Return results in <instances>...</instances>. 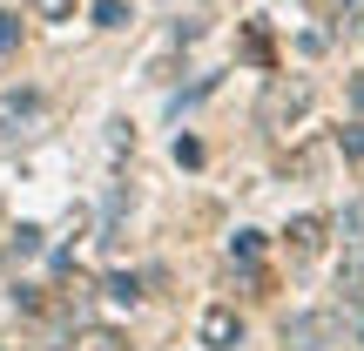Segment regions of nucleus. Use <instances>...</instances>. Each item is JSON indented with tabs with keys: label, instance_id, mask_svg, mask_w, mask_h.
<instances>
[{
	"label": "nucleus",
	"instance_id": "6",
	"mask_svg": "<svg viewBox=\"0 0 364 351\" xmlns=\"http://www.w3.org/2000/svg\"><path fill=\"white\" fill-rule=\"evenodd\" d=\"M257 250H263V236H257V230H236V243H230V257H243V263H257Z\"/></svg>",
	"mask_w": 364,
	"mask_h": 351
},
{
	"label": "nucleus",
	"instance_id": "2",
	"mask_svg": "<svg viewBox=\"0 0 364 351\" xmlns=\"http://www.w3.org/2000/svg\"><path fill=\"white\" fill-rule=\"evenodd\" d=\"M304 102H311V88H304V81H277V88H270V102H263V122H284V115H297Z\"/></svg>",
	"mask_w": 364,
	"mask_h": 351
},
{
	"label": "nucleus",
	"instance_id": "7",
	"mask_svg": "<svg viewBox=\"0 0 364 351\" xmlns=\"http://www.w3.org/2000/svg\"><path fill=\"white\" fill-rule=\"evenodd\" d=\"M21 48V14H0V54Z\"/></svg>",
	"mask_w": 364,
	"mask_h": 351
},
{
	"label": "nucleus",
	"instance_id": "8",
	"mask_svg": "<svg viewBox=\"0 0 364 351\" xmlns=\"http://www.w3.org/2000/svg\"><path fill=\"white\" fill-rule=\"evenodd\" d=\"M75 14V0H34V21H68Z\"/></svg>",
	"mask_w": 364,
	"mask_h": 351
},
{
	"label": "nucleus",
	"instance_id": "11",
	"mask_svg": "<svg viewBox=\"0 0 364 351\" xmlns=\"http://www.w3.org/2000/svg\"><path fill=\"white\" fill-rule=\"evenodd\" d=\"M344 156H364V129H344Z\"/></svg>",
	"mask_w": 364,
	"mask_h": 351
},
{
	"label": "nucleus",
	"instance_id": "4",
	"mask_svg": "<svg viewBox=\"0 0 364 351\" xmlns=\"http://www.w3.org/2000/svg\"><path fill=\"white\" fill-rule=\"evenodd\" d=\"M95 27H129V0H95Z\"/></svg>",
	"mask_w": 364,
	"mask_h": 351
},
{
	"label": "nucleus",
	"instance_id": "5",
	"mask_svg": "<svg viewBox=\"0 0 364 351\" xmlns=\"http://www.w3.org/2000/svg\"><path fill=\"white\" fill-rule=\"evenodd\" d=\"M317 230H324V223H317V216L290 223V236H297V257H311V250H317Z\"/></svg>",
	"mask_w": 364,
	"mask_h": 351
},
{
	"label": "nucleus",
	"instance_id": "3",
	"mask_svg": "<svg viewBox=\"0 0 364 351\" xmlns=\"http://www.w3.org/2000/svg\"><path fill=\"white\" fill-rule=\"evenodd\" d=\"M34 250H41V230H34V223L7 230V257H34Z\"/></svg>",
	"mask_w": 364,
	"mask_h": 351
},
{
	"label": "nucleus",
	"instance_id": "13",
	"mask_svg": "<svg viewBox=\"0 0 364 351\" xmlns=\"http://www.w3.org/2000/svg\"><path fill=\"white\" fill-rule=\"evenodd\" d=\"M358 108H364V81H358Z\"/></svg>",
	"mask_w": 364,
	"mask_h": 351
},
{
	"label": "nucleus",
	"instance_id": "9",
	"mask_svg": "<svg viewBox=\"0 0 364 351\" xmlns=\"http://www.w3.org/2000/svg\"><path fill=\"white\" fill-rule=\"evenodd\" d=\"M108 298H115V304H135L142 290H135V277H122V271H115V277H108Z\"/></svg>",
	"mask_w": 364,
	"mask_h": 351
},
{
	"label": "nucleus",
	"instance_id": "1",
	"mask_svg": "<svg viewBox=\"0 0 364 351\" xmlns=\"http://www.w3.org/2000/svg\"><path fill=\"white\" fill-rule=\"evenodd\" d=\"M203 345H209V351H236V345H243V325H236V311H230V304L203 311Z\"/></svg>",
	"mask_w": 364,
	"mask_h": 351
},
{
	"label": "nucleus",
	"instance_id": "12",
	"mask_svg": "<svg viewBox=\"0 0 364 351\" xmlns=\"http://www.w3.org/2000/svg\"><path fill=\"white\" fill-rule=\"evenodd\" d=\"M0 230H7V203H0Z\"/></svg>",
	"mask_w": 364,
	"mask_h": 351
},
{
	"label": "nucleus",
	"instance_id": "10",
	"mask_svg": "<svg viewBox=\"0 0 364 351\" xmlns=\"http://www.w3.org/2000/svg\"><path fill=\"white\" fill-rule=\"evenodd\" d=\"M176 162H189V169H196V162H203V142H196V135H182V142H176Z\"/></svg>",
	"mask_w": 364,
	"mask_h": 351
}]
</instances>
